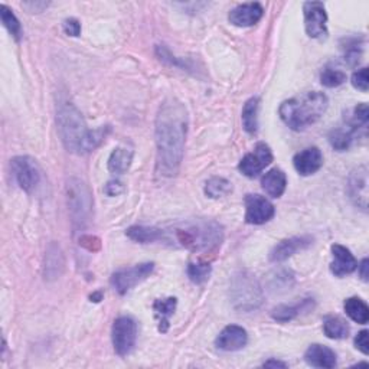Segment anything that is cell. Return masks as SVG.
Masks as SVG:
<instances>
[{
    "mask_svg": "<svg viewBox=\"0 0 369 369\" xmlns=\"http://www.w3.org/2000/svg\"><path fill=\"white\" fill-rule=\"evenodd\" d=\"M157 173L173 178L180 169L188 133V110L178 98H166L156 116Z\"/></svg>",
    "mask_w": 369,
    "mask_h": 369,
    "instance_id": "obj_1",
    "label": "cell"
},
{
    "mask_svg": "<svg viewBox=\"0 0 369 369\" xmlns=\"http://www.w3.org/2000/svg\"><path fill=\"white\" fill-rule=\"evenodd\" d=\"M163 232V241L194 252H211L224 241L223 227L212 219H184Z\"/></svg>",
    "mask_w": 369,
    "mask_h": 369,
    "instance_id": "obj_2",
    "label": "cell"
},
{
    "mask_svg": "<svg viewBox=\"0 0 369 369\" xmlns=\"http://www.w3.org/2000/svg\"><path fill=\"white\" fill-rule=\"evenodd\" d=\"M57 126L65 149L76 155H85L97 149L107 136V128L89 130L80 110L71 103L58 107Z\"/></svg>",
    "mask_w": 369,
    "mask_h": 369,
    "instance_id": "obj_3",
    "label": "cell"
},
{
    "mask_svg": "<svg viewBox=\"0 0 369 369\" xmlns=\"http://www.w3.org/2000/svg\"><path fill=\"white\" fill-rule=\"evenodd\" d=\"M327 97L323 92L311 91L299 97L286 100L280 105V117L291 130H304L306 127L315 124L326 112Z\"/></svg>",
    "mask_w": 369,
    "mask_h": 369,
    "instance_id": "obj_4",
    "label": "cell"
},
{
    "mask_svg": "<svg viewBox=\"0 0 369 369\" xmlns=\"http://www.w3.org/2000/svg\"><path fill=\"white\" fill-rule=\"evenodd\" d=\"M65 195L72 228L76 232H80L87 228L92 218V208H94L92 192L83 179L71 178L65 184Z\"/></svg>",
    "mask_w": 369,
    "mask_h": 369,
    "instance_id": "obj_5",
    "label": "cell"
},
{
    "mask_svg": "<svg viewBox=\"0 0 369 369\" xmlns=\"http://www.w3.org/2000/svg\"><path fill=\"white\" fill-rule=\"evenodd\" d=\"M260 283L248 271H238L231 280V300L237 310L252 311L263 303Z\"/></svg>",
    "mask_w": 369,
    "mask_h": 369,
    "instance_id": "obj_6",
    "label": "cell"
},
{
    "mask_svg": "<svg viewBox=\"0 0 369 369\" xmlns=\"http://www.w3.org/2000/svg\"><path fill=\"white\" fill-rule=\"evenodd\" d=\"M12 171L19 187L31 194L33 192L42 179L41 166L29 156H17L12 160Z\"/></svg>",
    "mask_w": 369,
    "mask_h": 369,
    "instance_id": "obj_7",
    "label": "cell"
},
{
    "mask_svg": "<svg viewBox=\"0 0 369 369\" xmlns=\"http://www.w3.org/2000/svg\"><path fill=\"white\" fill-rule=\"evenodd\" d=\"M155 270V263H141L116 271L112 275V284L119 294H126L144 282Z\"/></svg>",
    "mask_w": 369,
    "mask_h": 369,
    "instance_id": "obj_8",
    "label": "cell"
},
{
    "mask_svg": "<svg viewBox=\"0 0 369 369\" xmlns=\"http://www.w3.org/2000/svg\"><path fill=\"white\" fill-rule=\"evenodd\" d=\"M112 338H113V346L117 355L127 357L128 354H132V350L136 346V339H137L136 322L128 316H121L116 319L113 323Z\"/></svg>",
    "mask_w": 369,
    "mask_h": 369,
    "instance_id": "obj_9",
    "label": "cell"
},
{
    "mask_svg": "<svg viewBox=\"0 0 369 369\" xmlns=\"http://www.w3.org/2000/svg\"><path fill=\"white\" fill-rule=\"evenodd\" d=\"M273 162L271 149L266 143H257L254 151L246 155L238 164V169L247 178H255L260 175Z\"/></svg>",
    "mask_w": 369,
    "mask_h": 369,
    "instance_id": "obj_10",
    "label": "cell"
},
{
    "mask_svg": "<svg viewBox=\"0 0 369 369\" xmlns=\"http://www.w3.org/2000/svg\"><path fill=\"white\" fill-rule=\"evenodd\" d=\"M246 223L251 225H261L268 223L274 216V205L271 202L257 194H248L246 196Z\"/></svg>",
    "mask_w": 369,
    "mask_h": 369,
    "instance_id": "obj_11",
    "label": "cell"
},
{
    "mask_svg": "<svg viewBox=\"0 0 369 369\" xmlns=\"http://www.w3.org/2000/svg\"><path fill=\"white\" fill-rule=\"evenodd\" d=\"M304 26L310 38H325L327 35V15L322 2H306L303 5Z\"/></svg>",
    "mask_w": 369,
    "mask_h": 369,
    "instance_id": "obj_12",
    "label": "cell"
},
{
    "mask_svg": "<svg viewBox=\"0 0 369 369\" xmlns=\"http://www.w3.org/2000/svg\"><path fill=\"white\" fill-rule=\"evenodd\" d=\"M368 168L366 166H359L349 176L347 180V192L354 204L363 211L368 209Z\"/></svg>",
    "mask_w": 369,
    "mask_h": 369,
    "instance_id": "obj_13",
    "label": "cell"
},
{
    "mask_svg": "<svg viewBox=\"0 0 369 369\" xmlns=\"http://www.w3.org/2000/svg\"><path fill=\"white\" fill-rule=\"evenodd\" d=\"M313 243V238L309 235L302 237H291L287 239H283L270 251V261L271 263H282L286 261L287 258L294 255L299 251L306 250Z\"/></svg>",
    "mask_w": 369,
    "mask_h": 369,
    "instance_id": "obj_14",
    "label": "cell"
},
{
    "mask_svg": "<svg viewBox=\"0 0 369 369\" xmlns=\"http://www.w3.org/2000/svg\"><path fill=\"white\" fill-rule=\"evenodd\" d=\"M248 342L247 330L241 326L230 325L218 335L215 345L218 349L225 350V352H235V350L243 349Z\"/></svg>",
    "mask_w": 369,
    "mask_h": 369,
    "instance_id": "obj_15",
    "label": "cell"
},
{
    "mask_svg": "<svg viewBox=\"0 0 369 369\" xmlns=\"http://www.w3.org/2000/svg\"><path fill=\"white\" fill-rule=\"evenodd\" d=\"M264 15V9L260 3L252 2V3H244L234 8L230 12L228 19L234 26L238 28H248L255 25L258 21L261 19Z\"/></svg>",
    "mask_w": 369,
    "mask_h": 369,
    "instance_id": "obj_16",
    "label": "cell"
},
{
    "mask_svg": "<svg viewBox=\"0 0 369 369\" xmlns=\"http://www.w3.org/2000/svg\"><path fill=\"white\" fill-rule=\"evenodd\" d=\"M294 169L302 176H309L316 173L323 166V155L318 147H307L299 152L293 159Z\"/></svg>",
    "mask_w": 369,
    "mask_h": 369,
    "instance_id": "obj_17",
    "label": "cell"
},
{
    "mask_svg": "<svg viewBox=\"0 0 369 369\" xmlns=\"http://www.w3.org/2000/svg\"><path fill=\"white\" fill-rule=\"evenodd\" d=\"M332 255H334V261L330 264V271L336 277H343L358 268L357 258L346 247L339 244L332 246Z\"/></svg>",
    "mask_w": 369,
    "mask_h": 369,
    "instance_id": "obj_18",
    "label": "cell"
},
{
    "mask_svg": "<svg viewBox=\"0 0 369 369\" xmlns=\"http://www.w3.org/2000/svg\"><path fill=\"white\" fill-rule=\"evenodd\" d=\"M362 128L354 126L352 123H349L347 120H345L343 126L335 127L334 130L329 133V143L332 144L335 151L343 152L347 151L352 143L355 141V139H358L359 133H361Z\"/></svg>",
    "mask_w": 369,
    "mask_h": 369,
    "instance_id": "obj_19",
    "label": "cell"
},
{
    "mask_svg": "<svg viewBox=\"0 0 369 369\" xmlns=\"http://www.w3.org/2000/svg\"><path fill=\"white\" fill-rule=\"evenodd\" d=\"M65 270V257L58 244H49L46 254H45V263H44V275L45 280L52 282L61 277Z\"/></svg>",
    "mask_w": 369,
    "mask_h": 369,
    "instance_id": "obj_20",
    "label": "cell"
},
{
    "mask_svg": "<svg viewBox=\"0 0 369 369\" xmlns=\"http://www.w3.org/2000/svg\"><path fill=\"white\" fill-rule=\"evenodd\" d=\"M304 361L315 368H335L336 354L327 346L323 345H311L306 350Z\"/></svg>",
    "mask_w": 369,
    "mask_h": 369,
    "instance_id": "obj_21",
    "label": "cell"
},
{
    "mask_svg": "<svg viewBox=\"0 0 369 369\" xmlns=\"http://www.w3.org/2000/svg\"><path fill=\"white\" fill-rule=\"evenodd\" d=\"M315 307V302L313 299H304L303 302H300L299 304H294V306H287V304H282V306H277L273 309L271 311V318L277 322H290L293 319H296L300 315H304V313H309Z\"/></svg>",
    "mask_w": 369,
    "mask_h": 369,
    "instance_id": "obj_22",
    "label": "cell"
},
{
    "mask_svg": "<svg viewBox=\"0 0 369 369\" xmlns=\"http://www.w3.org/2000/svg\"><path fill=\"white\" fill-rule=\"evenodd\" d=\"M263 189L271 198H280L286 191V173L282 169H271L261 179Z\"/></svg>",
    "mask_w": 369,
    "mask_h": 369,
    "instance_id": "obj_23",
    "label": "cell"
},
{
    "mask_svg": "<svg viewBox=\"0 0 369 369\" xmlns=\"http://www.w3.org/2000/svg\"><path fill=\"white\" fill-rule=\"evenodd\" d=\"M178 306L176 298H166V299H157L153 303L155 315L159 320V332L166 334L169 330V319L175 313Z\"/></svg>",
    "mask_w": 369,
    "mask_h": 369,
    "instance_id": "obj_24",
    "label": "cell"
},
{
    "mask_svg": "<svg viewBox=\"0 0 369 369\" xmlns=\"http://www.w3.org/2000/svg\"><path fill=\"white\" fill-rule=\"evenodd\" d=\"M163 230L157 227H144L136 225L130 227L126 231V235L140 244H152L157 241H163Z\"/></svg>",
    "mask_w": 369,
    "mask_h": 369,
    "instance_id": "obj_25",
    "label": "cell"
},
{
    "mask_svg": "<svg viewBox=\"0 0 369 369\" xmlns=\"http://www.w3.org/2000/svg\"><path fill=\"white\" fill-rule=\"evenodd\" d=\"M133 160V152L128 149H114L113 153L108 157V171L114 175H123L130 168Z\"/></svg>",
    "mask_w": 369,
    "mask_h": 369,
    "instance_id": "obj_26",
    "label": "cell"
},
{
    "mask_svg": "<svg viewBox=\"0 0 369 369\" xmlns=\"http://www.w3.org/2000/svg\"><path fill=\"white\" fill-rule=\"evenodd\" d=\"M345 311L346 315L354 322L359 325H366L369 320V309L363 300L359 298H349L345 300Z\"/></svg>",
    "mask_w": 369,
    "mask_h": 369,
    "instance_id": "obj_27",
    "label": "cell"
},
{
    "mask_svg": "<svg viewBox=\"0 0 369 369\" xmlns=\"http://www.w3.org/2000/svg\"><path fill=\"white\" fill-rule=\"evenodd\" d=\"M258 107H260V98H250L243 108V126L246 130L251 135L257 132L258 127Z\"/></svg>",
    "mask_w": 369,
    "mask_h": 369,
    "instance_id": "obj_28",
    "label": "cell"
},
{
    "mask_svg": "<svg viewBox=\"0 0 369 369\" xmlns=\"http://www.w3.org/2000/svg\"><path fill=\"white\" fill-rule=\"evenodd\" d=\"M323 332L329 339H345L349 335V326L342 318L332 316L325 320Z\"/></svg>",
    "mask_w": 369,
    "mask_h": 369,
    "instance_id": "obj_29",
    "label": "cell"
},
{
    "mask_svg": "<svg viewBox=\"0 0 369 369\" xmlns=\"http://www.w3.org/2000/svg\"><path fill=\"white\" fill-rule=\"evenodd\" d=\"M231 191H232V184L225 178H218V176L211 178L205 184V194L212 199L223 198L228 195Z\"/></svg>",
    "mask_w": 369,
    "mask_h": 369,
    "instance_id": "obj_30",
    "label": "cell"
},
{
    "mask_svg": "<svg viewBox=\"0 0 369 369\" xmlns=\"http://www.w3.org/2000/svg\"><path fill=\"white\" fill-rule=\"evenodd\" d=\"M0 16H2V22L5 25V28L9 31V33L13 36L16 41L21 40L22 36V26L17 21V17L15 16V13L5 5L0 6Z\"/></svg>",
    "mask_w": 369,
    "mask_h": 369,
    "instance_id": "obj_31",
    "label": "cell"
},
{
    "mask_svg": "<svg viewBox=\"0 0 369 369\" xmlns=\"http://www.w3.org/2000/svg\"><path fill=\"white\" fill-rule=\"evenodd\" d=\"M346 81V74L339 69V68H334V67H326L322 71V76H320V83L327 87V88H335L342 85Z\"/></svg>",
    "mask_w": 369,
    "mask_h": 369,
    "instance_id": "obj_32",
    "label": "cell"
},
{
    "mask_svg": "<svg viewBox=\"0 0 369 369\" xmlns=\"http://www.w3.org/2000/svg\"><path fill=\"white\" fill-rule=\"evenodd\" d=\"M212 271V267L209 263H189L188 266V275L191 282L196 284L205 283L209 279V274Z\"/></svg>",
    "mask_w": 369,
    "mask_h": 369,
    "instance_id": "obj_33",
    "label": "cell"
},
{
    "mask_svg": "<svg viewBox=\"0 0 369 369\" xmlns=\"http://www.w3.org/2000/svg\"><path fill=\"white\" fill-rule=\"evenodd\" d=\"M361 46L358 45V41H347L345 46V61H347L349 65H357L361 57Z\"/></svg>",
    "mask_w": 369,
    "mask_h": 369,
    "instance_id": "obj_34",
    "label": "cell"
},
{
    "mask_svg": "<svg viewBox=\"0 0 369 369\" xmlns=\"http://www.w3.org/2000/svg\"><path fill=\"white\" fill-rule=\"evenodd\" d=\"M352 85L362 91V92H366L368 88H369V78H368V68H361L359 71L354 72L352 76Z\"/></svg>",
    "mask_w": 369,
    "mask_h": 369,
    "instance_id": "obj_35",
    "label": "cell"
},
{
    "mask_svg": "<svg viewBox=\"0 0 369 369\" xmlns=\"http://www.w3.org/2000/svg\"><path fill=\"white\" fill-rule=\"evenodd\" d=\"M64 32L69 36H78L81 33V24L77 21V19H74V17H69V19L64 21Z\"/></svg>",
    "mask_w": 369,
    "mask_h": 369,
    "instance_id": "obj_36",
    "label": "cell"
},
{
    "mask_svg": "<svg viewBox=\"0 0 369 369\" xmlns=\"http://www.w3.org/2000/svg\"><path fill=\"white\" fill-rule=\"evenodd\" d=\"M355 346L359 349L363 355L369 354V343H368V330H362L355 338Z\"/></svg>",
    "mask_w": 369,
    "mask_h": 369,
    "instance_id": "obj_37",
    "label": "cell"
},
{
    "mask_svg": "<svg viewBox=\"0 0 369 369\" xmlns=\"http://www.w3.org/2000/svg\"><path fill=\"white\" fill-rule=\"evenodd\" d=\"M104 191H105V194L108 196H117V195L124 192V184L121 182H119V180H112V182H108L105 184Z\"/></svg>",
    "mask_w": 369,
    "mask_h": 369,
    "instance_id": "obj_38",
    "label": "cell"
},
{
    "mask_svg": "<svg viewBox=\"0 0 369 369\" xmlns=\"http://www.w3.org/2000/svg\"><path fill=\"white\" fill-rule=\"evenodd\" d=\"M49 3H45V2H31V3H22V8L25 9H29V12L32 13H38V12H42L45 8H48Z\"/></svg>",
    "mask_w": 369,
    "mask_h": 369,
    "instance_id": "obj_39",
    "label": "cell"
},
{
    "mask_svg": "<svg viewBox=\"0 0 369 369\" xmlns=\"http://www.w3.org/2000/svg\"><path fill=\"white\" fill-rule=\"evenodd\" d=\"M368 264H369L368 258H363L362 263L358 266V267H359V275L362 277V280H363V282H368V267H369Z\"/></svg>",
    "mask_w": 369,
    "mask_h": 369,
    "instance_id": "obj_40",
    "label": "cell"
},
{
    "mask_svg": "<svg viewBox=\"0 0 369 369\" xmlns=\"http://www.w3.org/2000/svg\"><path fill=\"white\" fill-rule=\"evenodd\" d=\"M263 366H267V368H286L287 365L284 362H280V361H274V359H270L267 361Z\"/></svg>",
    "mask_w": 369,
    "mask_h": 369,
    "instance_id": "obj_41",
    "label": "cell"
},
{
    "mask_svg": "<svg viewBox=\"0 0 369 369\" xmlns=\"http://www.w3.org/2000/svg\"><path fill=\"white\" fill-rule=\"evenodd\" d=\"M89 299H91V302H100V300H103V293L98 291V293L91 294Z\"/></svg>",
    "mask_w": 369,
    "mask_h": 369,
    "instance_id": "obj_42",
    "label": "cell"
}]
</instances>
